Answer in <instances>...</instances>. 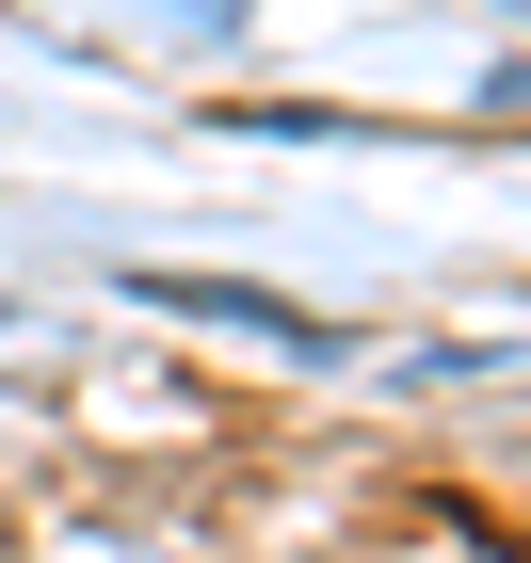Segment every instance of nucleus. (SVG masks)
<instances>
[{
  "label": "nucleus",
  "instance_id": "obj_2",
  "mask_svg": "<svg viewBox=\"0 0 531 563\" xmlns=\"http://www.w3.org/2000/svg\"><path fill=\"white\" fill-rule=\"evenodd\" d=\"M162 33H177V48H242L258 16H242V0H162Z\"/></svg>",
  "mask_w": 531,
  "mask_h": 563
},
{
  "label": "nucleus",
  "instance_id": "obj_1",
  "mask_svg": "<svg viewBox=\"0 0 531 563\" xmlns=\"http://www.w3.org/2000/svg\"><path fill=\"white\" fill-rule=\"evenodd\" d=\"M145 306H193V322H242V339L274 354H339V322H307V306H274V290H225V274H130Z\"/></svg>",
  "mask_w": 531,
  "mask_h": 563
}]
</instances>
